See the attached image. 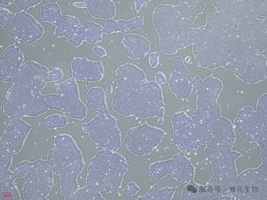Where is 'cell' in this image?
I'll return each mask as SVG.
<instances>
[{
	"label": "cell",
	"mask_w": 267,
	"mask_h": 200,
	"mask_svg": "<svg viewBox=\"0 0 267 200\" xmlns=\"http://www.w3.org/2000/svg\"><path fill=\"white\" fill-rule=\"evenodd\" d=\"M115 74L117 85L112 103L115 111L124 117L163 120L165 105L159 85L147 80L142 70L129 62L119 66Z\"/></svg>",
	"instance_id": "cell-1"
},
{
	"label": "cell",
	"mask_w": 267,
	"mask_h": 200,
	"mask_svg": "<svg viewBox=\"0 0 267 200\" xmlns=\"http://www.w3.org/2000/svg\"><path fill=\"white\" fill-rule=\"evenodd\" d=\"M177 5L161 4L154 9L153 23L159 35L160 48L168 55L192 44L197 15L202 13L206 0H180Z\"/></svg>",
	"instance_id": "cell-2"
},
{
	"label": "cell",
	"mask_w": 267,
	"mask_h": 200,
	"mask_svg": "<svg viewBox=\"0 0 267 200\" xmlns=\"http://www.w3.org/2000/svg\"><path fill=\"white\" fill-rule=\"evenodd\" d=\"M55 147L49 150L47 161L60 178L61 194L68 199L78 188L77 179L82 171L84 162L81 152L72 137L67 134L56 135Z\"/></svg>",
	"instance_id": "cell-3"
},
{
	"label": "cell",
	"mask_w": 267,
	"mask_h": 200,
	"mask_svg": "<svg viewBox=\"0 0 267 200\" xmlns=\"http://www.w3.org/2000/svg\"><path fill=\"white\" fill-rule=\"evenodd\" d=\"M129 166L121 154L103 149L90 160L85 185L102 194H116Z\"/></svg>",
	"instance_id": "cell-4"
},
{
	"label": "cell",
	"mask_w": 267,
	"mask_h": 200,
	"mask_svg": "<svg viewBox=\"0 0 267 200\" xmlns=\"http://www.w3.org/2000/svg\"><path fill=\"white\" fill-rule=\"evenodd\" d=\"M0 24L10 37L29 45L40 39L44 33L43 27L25 11L13 13L1 7Z\"/></svg>",
	"instance_id": "cell-5"
},
{
	"label": "cell",
	"mask_w": 267,
	"mask_h": 200,
	"mask_svg": "<svg viewBox=\"0 0 267 200\" xmlns=\"http://www.w3.org/2000/svg\"><path fill=\"white\" fill-rule=\"evenodd\" d=\"M84 133L92 141L104 149L117 152L121 143V135L117 120L108 110L99 113L90 122L81 125Z\"/></svg>",
	"instance_id": "cell-6"
},
{
	"label": "cell",
	"mask_w": 267,
	"mask_h": 200,
	"mask_svg": "<svg viewBox=\"0 0 267 200\" xmlns=\"http://www.w3.org/2000/svg\"><path fill=\"white\" fill-rule=\"evenodd\" d=\"M267 107L246 106L240 110L234 120V127L244 140L257 142L259 144L266 141Z\"/></svg>",
	"instance_id": "cell-7"
},
{
	"label": "cell",
	"mask_w": 267,
	"mask_h": 200,
	"mask_svg": "<svg viewBox=\"0 0 267 200\" xmlns=\"http://www.w3.org/2000/svg\"><path fill=\"white\" fill-rule=\"evenodd\" d=\"M53 171L47 160L39 159L33 162L25 175L23 189L26 199H45L53 184Z\"/></svg>",
	"instance_id": "cell-8"
},
{
	"label": "cell",
	"mask_w": 267,
	"mask_h": 200,
	"mask_svg": "<svg viewBox=\"0 0 267 200\" xmlns=\"http://www.w3.org/2000/svg\"><path fill=\"white\" fill-rule=\"evenodd\" d=\"M164 134L161 129L143 123L128 130L124 145L133 154L144 156L150 154L160 143Z\"/></svg>",
	"instance_id": "cell-9"
},
{
	"label": "cell",
	"mask_w": 267,
	"mask_h": 200,
	"mask_svg": "<svg viewBox=\"0 0 267 200\" xmlns=\"http://www.w3.org/2000/svg\"><path fill=\"white\" fill-rule=\"evenodd\" d=\"M40 92L13 84L6 94L3 102V113L9 119L27 117L38 101Z\"/></svg>",
	"instance_id": "cell-10"
},
{
	"label": "cell",
	"mask_w": 267,
	"mask_h": 200,
	"mask_svg": "<svg viewBox=\"0 0 267 200\" xmlns=\"http://www.w3.org/2000/svg\"><path fill=\"white\" fill-rule=\"evenodd\" d=\"M173 136L172 142L181 151L194 153L201 145L191 117L184 111L174 114L171 118Z\"/></svg>",
	"instance_id": "cell-11"
},
{
	"label": "cell",
	"mask_w": 267,
	"mask_h": 200,
	"mask_svg": "<svg viewBox=\"0 0 267 200\" xmlns=\"http://www.w3.org/2000/svg\"><path fill=\"white\" fill-rule=\"evenodd\" d=\"M57 92L60 97L61 112L71 119L82 120L86 117L87 107L80 99L78 85L73 78L59 84Z\"/></svg>",
	"instance_id": "cell-12"
},
{
	"label": "cell",
	"mask_w": 267,
	"mask_h": 200,
	"mask_svg": "<svg viewBox=\"0 0 267 200\" xmlns=\"http://www.w3.org/2000/svg\"><path fill=\"white\" fill-rule=\"evenodd\" d=\"M49 71L43 65L31 60L26 61L14 77L13 84L40 92L48 82Z\"/></svg>",
	"instance_id": "cell-13"
},
{
	"label": "cell",
	"mask_w": 267,
	"mask_h": 200,
	"mask_svg": "<svg viewBox=\"0 0 267 200\" xmlns=\"http://www.w3.org/2000/svg\"><path fill=\"white\" fill-rule=\"evenodd\" d=\"M32 128L21 118L9 119L0 138V153L12 156L19 153Z\"/></svg>",
	"instance_id": "cell-14"
},
{
	"label": "cell",
	"mask_w": 267,
	"mask_h": 200,
	"mask_svg": "<svg viewBox=\"0 0 267 200\" xmlns=\"http://www.w3.org/2000/svg\"><path fill=\"white\" fill-rule=\"evenodd\" d=\"M71 67L72 78L76 81L98 82L102 78L105 73L101 62L91 61L85 57L74 58Z\"/></svg>",
	"instance_id": "cell-15"
},
{
	"label": "cell",
	"mask_w": 267,
	"mask_h": 200,
	"mask_svg": "<svg viewBox=\"0 0 267 200\" xmlns=\"http://www.w3.org/2000/svg\"><path fill=\"white\" fill-rule=\"evenodd\" d=\"M23 54L14 45L8 46L0 57V80L8 83L13 80L23 61Z\"/></svg>",
	"instance_id": "cell-16"
},
{
	"label": "cell",
	"mask_w": 267,
	"mask_h": 200,
	"mask_svg": "<svg viewBox=\"0 0 267 200\" xmlns=\"http://www.w3.org/2000/svg\"><path fill=\"white\" fill-rule=\"evenodd\" d=\"M168 161V174L178 182L183 183L193 180L195 168L184 153L176 154Z\"/></svg>",
	"instance_id": "cell-17"
},
{
	"label": "cell",
	"mask_w": 267,
	"mask_h": 200,
	"mask_svg": "<svg viewBox=\"0 0 267 200\" xmlns=\"http://www.w3.org/2000/svg\"><path fill=\"white\" fill-rule=\"evenodd\" d=\"M266 59L256 55L244 67L237 78L247 84L258 83L267 78Z\"/></svg>",
	"instance_id": "cell-18"
},
{
	"label": "cell",
	"mask_w": 267,
	"mask_h": 200,
	"mask_svg": "<svg viewBox=\"0 0 267 200\" xmlns=\"http://www.w3.org/2000/svg\"><path fill=\"white\" fill-rule=\"evenodd\" d=\"M126 55L133 60L144 58L150 51V44L148 39L137 34L128 33L123 37Z\"/></svg>",
	"instance_id": "cell-19"
},
{
	"label": "cell",
	"mask_w": 267,
	"mask_h": 200,
	"mask_svg": "<svg viewBox=\"0 0 267 200\" xmlns=\"http://www.w3.org/2000/svg\"><path fill=\"white\" fill-rule=\"evenodd\" d=\"M73 5L80 8H86L89 13L95 18L113 19L116 14V7L112 0H85L73 3Z\"/></svg>",
	"instance_id": "cell-20"
},
{
	"label": "cell",
	"mask_w": 267,
	"mask_h": 200,
	"mask_svg": "<svg viewBox=\"0 0 267 200\" xmlns=\"http://www.w3.org/2000/svg\"><path fill=\"white\" fill-rule=\"evenodd\" d=\"M191 83L196 90L197 97L201 98L217 100L223 88L221 80L211 76L203 80L200 76L196 75Z\"/></svg>",
	"instance_id": "cell-21"
},
{
	"label": "cell",
	"mask_w": 267,
	"mask_h": 200,
	"mask_svg": "<svg viewBox=\"0 0 267 200\" xmlns=\"http://www.w3.org/2000/svg\"><path fill=\"white\" fill-rule=\"evenodd\" d=\"M144 22V18L142 15L128 20H107L103 27V33L108 35L114 33L124 34L141 29Z\"/></svg>",
	"instance_id": "cell-22"
},
{
	"label": "cell",
	"mask_w": 267,
	"mask_h": 200,
	"mask_svg": "<svg viewBox=\"0 0 267 200\" xmlns=\"http://www.w3.org/2000/svg\"><path fill=\"white\" fill-rule=\"evenodd\" d=\"M167 82L170 91L178 99H185L189 98L193 86L186 76L174 70Z\"/></svg>",
	"instance_id": "cell-23"
},
{
	"label": "cell",
	"mask_w": 267,
	"mask_h": 200,
	"mask_svg": "<svg viewBox=\"0 0 267 200\" xmlns=\"http://www.w3.org/2000/svg\"><path fill=\"white\" fill-rule=\"evenodd\" d=\"M81 23L78 30L83 41L93 45L102 41L103 27L100 24L84 19Z\"/></svg>",
	"instance_id": "cell-24"
},
{
	"label": "cell",
	"mask_w": 267,
	"mask_h": 200,
	"mask_svg": "<svg viewBox=\"0 0 267 200\" xmlns=\"http://www.w3.org/2000/svg\"><path fill=\"white\" fill-rule=\"evenodd\" d=\"M12 172L9 170L0 172V199H20L21 197L13 183Z\"/></svg>",
	"instance_id": "cell-25"
},
{
	"label": "cell",
	"mask_w": 267,
	"mask_h": 200,
	"mask_svg": "<svg viewBox=\"0 0 267 200\" xmlns=\"http://www.w3.org/2000/svg\"><path fill=\"white\" fill-rule=\"evenodd\" d=\"M87 104L98 113L107 109L105 92L101 87H92L86 96Z\"/></svg>",
	"instance_id": "cell-26"
},
{
	"label": "cell",
	"mask_w": 267,
	"mask_h": 200,
	"mask_svg": "<svg viewBox=\"0 0 267 200\" xmlns=\"http://www.w3.org/2000/svg\"><path fill=\"white\" fill-rule=\"evenodd\" d=\"M79 24L80 22L76 17L63 15L62 20L54 30V35L57 38L64 36L66 38L77 30Z\"/></svg>",
	"instance_id": "cell-27"
},
{
	"label": "cell",
	"mask_w": 267,
	"mask_h": 200,
	"mask_svg": "<svg viewBox=\"0 0 267 200\" xmlns=\"http://www.w3.org/2000/svg\"><path fill=\"white\" fill-rule=\"evenodd\" d=\"M40 15L44 22H47L56 27L62 20L63 15L61 14V9L56 3H49L41 7Z\"/></svg>",
	"instance_id": "cell-28"
},
{
	"label": "cell",
	"mask_w": 267,
	"mask_h": 200,
	"mask_svg": "<svg viewBox=\"0 0 267 200\" xmlns=\"http://www.w3.org/2000/svg\"><path fill=\"white\" fill-rule=\"evenodd\" d=\"M101 194L86 185L78 188L69 200H105Z\"/></svg>",
	"instance_id": "cell-29"
},
{
	"label": "cell",
	"mask_w": 267,
	"mask_h": 200,
	"mask_svg": "<svg viewBox=\"0 0 267 200\" xmlns=\"http://www.w3.org/2000/svg\"><path fill=\"white\" fill-rule=\"evenodd\" d=\"M68 120V118L64 115L54 114L45 118L43 120V122L48 129H52L65 127Z\"/></svg>",
	"instance_id": "cell-30"
},
{
	"label": "cell",
	"mask_w": 267,
	"mask_h": 200,
	"mask_svg": "<svg viewBox=\"0 0 267 200\" xmlns=\"http://www.w3.org/2000/svg\"><path fill=\"white\" fill-rule=\"evenodd\" d=\"M42 1L41 0H0V4L8 6L14 4L21 11H25L29 8L36 5Z\"/></svg>",
	"instance_id": "cell-31"
},
{
	"label": "cell",
	"mask_w": 267,
	"mask_h": 200,
	"mask_svg": "<svg viewBox=\"0 0 267 200\" xmlns=\"http://www.w3.org/2000/svg\"><path fill=\"white\" fill-rule=\"evenodd\" d=\"M172 61L175 70L177 72L186 76L190 74V71L185 66L181 57H176L172 59Z\"/></svg>",
	"instance_id": "cell-32"
},
{
	"label": "cell",
	"mask_w": 267,
	"mask_h": 200,
	"mask_svg": "<svg viewBox=\"0 0 267 200\" xmlns=\"http://www.w3.org/2000/svg\"><path fill=\"white\" fill-rule=\"evenodd\" d=\"M176 190L175 188L168 187L158 189L154 200H171Z\"/></svg>",
	"instance_id": "cell-33"
},
{
	"label": "cell",
	"mask_w": 267,
	"mask_h": 200,
	"mask_svg": "<svg viewBox=\"0 0 267 200\" xmlns=\"http://www.w3.org/2000/svg\"><path fill=\"white\" fill-rule=\"evenodd\" d=\"M140 190V188L133 182L129 183L123 191L125 196H130L135 195Z\"/></svg>",
	"instance_id": "cell-34"
},
{
	"label": "cell",
	"mask_w": 267,
	"mask_h": 200,
	"mask_svg": "<svg viewBox=\"0 0 267 200\" xmlns=\"http://www.w3.org/2000/svg\"><path fill=\"white\" fill-rule=\"evenodd\" d=\"M63 74V73L61 69L57 67H54L51 71L49 72L48 82L58 81L62 78Z\"/></svg>",
	"instance_id": "cell-35"
},
{
	"label": "cell",
	"mask_w": 267,
	"mask_h": 200,
	"mask_svg": "<svg viewBox=\"0 0 267 200\" xmlns=\"http://www.w3.org/2000/svg\"><path fill=\"white\" fill-rule=\"evenodd\" d=\"M158 184H156L148 190L145 195L136 199L154 200L157 192L158 189Z\"/></svg>",
	"instance_id": "cell-36"
},
{
	"label": "cell",
	"mask_w": 267,
	"mask_h": 200,
	"mask_svg": "<svg viewBox=\"0 0 267 200\" xmlns=\"http://www.w3.org/2000/svg\"><path fill=\"white\" fill-rule=\"evenodd\" d=\"M160 54L156 51L150 53L149 56V61L150 64L152 68L156 67L158 63L159 58Z\"/></svg>",
	"instance_id": "cell-37"
},
{
	"label": "cell",
	"mask_w": 267,
	"mask_h": 200,
	"mask_svg": "<svg viewBox=\"0 0 267 200\" xmlns=\"http://www.w3.org/2000/svg\"><path fill=\"white\" fill-rule=\"evenodd\" d=\"M154 76L156 82L158 84H163L166 83V78L162 72L158 71L155 73Z\"/></svg>",
	"instance_id": "cell-38"
},
{
	"label": "cell",
	"mask_w": 267,
	"mask_h": 200,
	"mask_svg": "<svg viewBox=\"0 0 267 200\" xmlns=\"http://www.w3.org/2000/svg\"><path fill=\"white\" fill-rule=\"evenodd\" d=\"M91 51L95 54L100 57H104L107 55L105 49L101 47L95 46L92 48Z\"/></svg>",
	"instance_id": "cell-39"
},
{
	"label": "cell",
	"mask_w": 267,
	"mask_h": 200,
	"mask_svg": "<svg viewBox=\"0 0 267 200\" xmlns=\"http://www.w3.org/2000/svg\"><path fill=\"white\" fill-rule=\"evenodd\" d=\"M135 7L136 10L138 12L142 7L145 3L149 2L151 1L149 0H134Z\"/></svg>",
	"instance_id": "cell-40"
},
{
	"label": "cell",
	"mask_w": 267,
	"mask_h": 200,
	"mask_svg": "<svg viewBox=\"0 0 267 200\" xmlns=\"http://www.w3.org/2000/svg\"><path fill=\"white\" fill-rule=\"evenodd\" d=\"M113 91V89L112 85L109 84L107 86L105 90L106 93L108 94H111Z\"/></svg>",
	"instance_id": "cell-41"
},
{
	"label": "cell",
	"mask_w": 267,
	"mask_h": 200,
	"mask_svg": "<svg viewBox=\"0 0 267 200\" xmlns=\"http://www.w3.org/2000/svg\"><path fill=\"white\" fill-rule=\"evenodd\" d=\"M191 59V57L190 56H188L185 57V61L186 63H189Z\"/></svg>",
	"instance_id": "cell-42"
}]
</instances>
